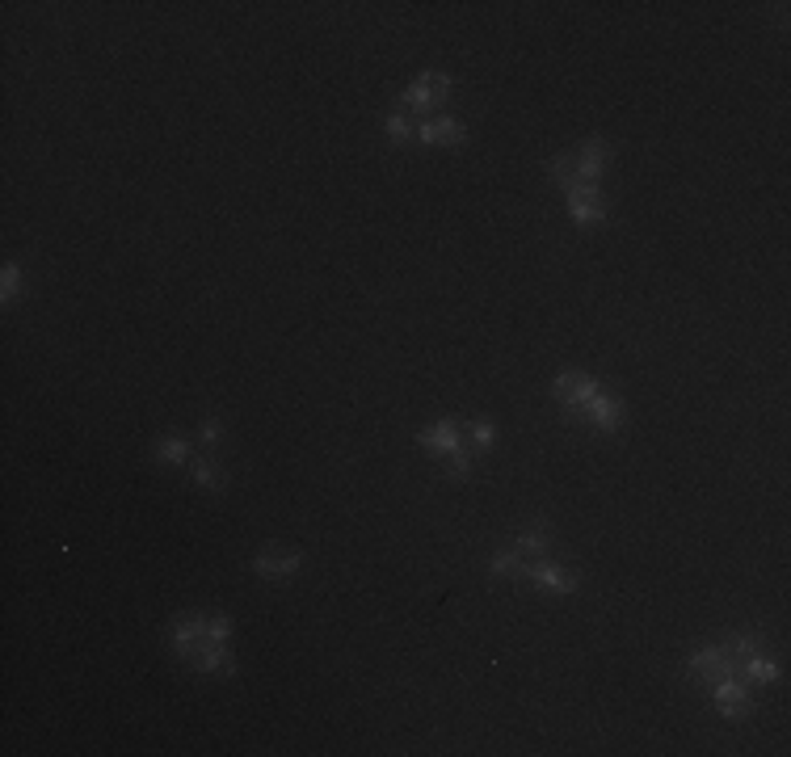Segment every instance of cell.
I'll list each match as a JSON object with an SVG mask.
<instances>
[{
    "mask_svg": "<svg viewBox=\"0 0 791 757\" xmlns=\"http://www.w3.org/2000/svg\"><path fill=\"white\" fill-rule=\"evenodd\" d=\"M741 678H749V682H762V686H775V682H783V669L766 657V648L762 652H754V657H745V665H741Z\"/></svg>",
    "mask_w": 791,
    "mask_h": 757,
    "instance_id": "cell-15",
    "label": "cell"
},
{
    "mask_svg": "<svg viewBox=\"0 0 791 757\" xmlns=\"http://www.w3.org/2000/svg\"><path fill=\"white\" fill-rule=\"evenodd\" d=\"M417 139H421V143H434V148H459V143H468V127H463L459 118L438 114V118H430V122H421Z\"/></svg>",
    "mask_w": 791,
    "mask_h": 757,
    "instance_id": "cell-11",
    "label": "cell"
},
{
    "mask_svg": "<svg viewBox=\"0 0 791 757\" xmlns=\"http://www.w3.org/2000/svg\"><path fill=\"white\" fill-rule=\"evenodd\" d=\"M388 135H392L396 143H409V139H413V127H409V114H404V110H396V114H388Z\"/></svg>",
    "mask_w": 791,
    "mask_h": 757,
    "instance_id": "cell-21",
    "label": "cell"
},
{
    "mask_svg": "<svg viewBox=\"0 0 791 757\" xmlns=\"http://www.w3.org/2000/svg\"><path fill=\"white\" fill-rule=\"evenodd\" d=\"M417 442H421L425 450H430V455L451 459L455 450L463 446V434H459V425H455V421H438V425H430V429H421Z\"/></svg>",
    "mask_w": 791,
    "mask_h": 757,
    "instance_id": "cell-13",
    "label": "cell"
},
{
    "mask_svg": "<svg viewBox=\"0 0 791 757\" xmlns=\"http://www.w3.org/2000/svg\"><path fill=\"white\" fill-rule=\"evenodd\" d=\"M198 438H202V446H211V442H219V421H215V417H207V421H202V429H198Z\"/></svg>",
    "mask_w": 791,
    "mask_h": 757,
    "instance_id": "cell-23",
    "label": "cell"
},
{
    "mask_svg": "<svg viewBox=\"0 0 791 757\" xmlns=\"http://www.w3.org/2000/svg\"><path fill=\"white\" fill-rule=\"evenodd\" d=\"M202 640H207V619H202V615H177L169 623V644H173V652L181 661H190Z\"/></svg>",
    "mask_w": 791,
    "mask_h": 757,
    "instance_id": "cell-8",
    "label": "cell"
},
{
    "mask_svg": "<svg viewBox=\"0 0 791 757\" xmlns=\"http://www.w3.org/2000/svg\"><path fill=\"white\" fill-rule=\"evenodd\" d=\"M581 421H590V425L598 429V434H615V429L623 425V400H619V396H611V392L602 387V392L581 408Z\"/></svg>",
    "mask_w": 791,
    "mask_h": 757,
    "instance_id": "cell-7",
    "label": "cell"
},
{
    "mask_svg": "<svg viewBox=\"0 0 791 757\" xmlns=\"http://www.w3.org/2000/svg\"><path fill=\"white\" fill-rule=\"evenodd\" d=\"M552 392H556V400L564 404V417H569V421H581V408L602 392V383H598L594 375H581V371H560V375L552 379Z\"/></svg>",
    "mask_w": 791,
    "mask_h": 757,
    "instance_id": "cell-2",
    "label": "cell"
},
{
    "mask_svg": "<svg viewBox=\"0 0 791 757\" xmlns=\"http://www.w3.org/2000/svg\"><path fill=\"white\" fill-rule=\"evenodd\" d=\"M303 564L299 551H282V547H266L253 556V572L257 577H270V581H282V577H295Z\"/></svg>",
    "mask_w": 791,
    "mask_h": 757,
    "instance_id": "cell-10",
    "label": "cell"
},
{
    "mask_svg": "<svg viewBox=\"0 0 791 757\" xmlns=\"http://www.w3.org/2000/svg\"><path fill=\"white\" fill-rule=\"evenodd\" d=\"M686 669L707 686H716L720 678H741V661L724 644H695L691 657H686Z\"/></svg>",
    "mask_w": 791,
    "mask_h": 757,
    "instance_id": "cell-1",
    "label": "cell"
},
{
    "mask_svg": "<svg viewBox=\"0 0 791 757\" xmlns=\"http://www.w3.org/2000/svg\"><path fill=\"white\" fill-rule=\"evenodd\" d=\"M451 97V76L446 72H421L409 89L400 93V110H438L442 101Z\"/></svg>",
    "mask_w": 791,
    "mask_h": 757,
    "instance_id": "cell-3",
    "label": "cell"
},
{
    "mask_svg": "<svg viewBox=\"0 0 791 757\" xmlns=\"http://www.w3.org/2000/svg\"><path fill=\"white\" fill-rule=\"evenodd\" d=\"M156 459H160V463H186V459H194V455H190V442H186V438H160V442H156Z\"/></svg>",
    "mask_w": 791,
    "mask_h": 757,
    "instance_id": "cell-18",
    "label": "cell"
},
{
    "mask_svg": "<svg viewBox=\"0 0 791 757\" xmlns=\"http://www.w3.org/2000/svg\"><path fill=\"white\" fill-rule=\"evenodd\" d=\"M186 665H190L194 673H228V678L236 673V657H232V648H228V644H211V640H202Z\"/></svg>",
    "mask_w": 791,
    "mask_h": 757,
    "instance_id": "cell-12",
    "label": "cell"
},
{
    "mask_svg": "<svg viewBox=\"0 0 791 757\" xmlns=\"http://www.w3.org/2000/svg\"><path fill=\"white\" fill-rule=\"evenodd\" d=\"M564 198H569L573 223H581V228H598V223H606V198H602L598 186H573V190H564Z\"/></svg>",
    "mask_w": 791,
    "mask_h": 757,
    "instance_id": "cell-4",
    "label": "cell"
},
{
    "mask_svg": "<svg viewBox=\"0 0 791 757\" xmlns=\"http://www.w3.org/2000/svg\"><path fill=\"white\" fill-rule=\"evenodd\" d=\"M535 560H522L518 556V551L514 547H505V551H497V556H493V577H514V581H522L526 577V568H531Z\"/></svg>",
    "mask_w": 791,
    "mask_h": 757,
    "instance_id": "cell-17",
    "label": "cell"
},
{
    "mask_svg": "<svg viewBox=\"0 0 791 757\" xmlns=\"http://www.w3.org/2000/svg\"><path fill=\"white\" fill-rule=\"evenodd\" d=\"M22 286H26V274H22V265H5V270H0V299L5 303H13L17 295H22Z\"/></svg>",
    "mask_w": 791,
    "mask_h": 757,
    "instance_id": "cell-19",
    "label": "cell"
},
{
    "mask_svg": "<svg viewBox=\"0 0 791 757\" xmlns=\"http://www.w3.org/2000/svg\"><path fill=\"white\" fill-rule=\"evenodd\" d=\"M232 631H236L232 615H211V619H207V640H211V644H228Z\"/></svg>",
    "mask_w": 791,
    "mask_h": 757,
    "instance_id": "cell-20",
    "label": "cell"
},
{
    "mask_svg": "<svg viewBox=\"0 0 791 757\" xmlns=\"http://www.w3.org/2000/svg\"><path fill=\"white\" fill-rule=\"evenodd\" d=\"M522 581H531L535 589H543V593H577V572H569V568H556V564H543V560H535L531 568H526V577Z\"/></svg>",
    "mask_w": 791,
    "mask_h": 757,
    "instance_id": "cell-9",
    "label": "cell"
},
{
    "mask_svg": "<svg viewBox=\"0 0 791 757\" xmlns=\"http://www.w3.org/2000/svg\"><path fill=\"white\" fill-rule=\"evenodd\" d=\"M712 699H716L724 720H733V724H741L749 715V686H745V678H720L712 686Z\"/></svg>",
    "mask_w": 791,
    "mask_h": 757,
    "instance_id": "cell-6",
    "label": "cell"
},
{
    "mask_svg": "<svg viewBox=\"0 0 791 757\" xmlns=\"http://www.w3.org/2000/svg\"><path fill=\"white\" fill-rule=\"evenodd\" d=\"M190 476H194L198 488H207V493H223V488H228V484H223V472H219L207 455H194L190 459Z\"/></svg>",
    "mask_w": 791,
    "mask_h": 757,
    "instance_id": "cell-16",
    "label": "cell"
},
{
    "mask_svg": "<svg viewBox=\"0 0 791 757\" xmlns=\"http://www.w3.org/2000/svg\"><path fill=\"white\" fill-rule=\"evenodd\" d=\"M472 442H476L472 450H489V446L497 442V429H493L489 421H476V425H472Z\"/></svg>",
    "mask_w": 791,
    "mask_h": 757,
    "instance_id": "cell-22",
    "label": "cell"
},
{
    "mask_svg": "<svg viewBox=\"0 0 791 757\" xmlns=\"http://www.w3.org/2000/svg\"><path fill=\"white\" fill-rule=\"evenodd\" d=\"M547 547H552V539H547V522H535L531 530H522V535L514 539V551L522 560H543Z\"/></svg>",
    "mask_w": 791,
    "mask_h": 757,
    "instance_id": "cell-14",
    "label": "cell"
},
{
    "mask_svg": "<svg viewBox=\"0 0 791 757\" xmlns=\"http://www.w3.org/2000/svg\"><path fill=\"white\" fill-rule=\"evenodd\" d=\"M577 160V186H598V177L611 165V143L606 139H585L581 148L573 152Z\"/></svg>",
    "mask_w": 791,
    "mask_h": 757,
    "instance_id": "cell-5",
    "label": "cell"
}]
</instances>
